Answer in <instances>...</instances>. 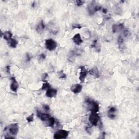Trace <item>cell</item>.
<instances>
[{
	"mask_svg": "<svg viewBox=\"0 0 139 139\" xmlns=\"http://www.w3.org/2000/svg\"><path fill=\"white\" fill-rule=\"evenodd\" d=\"M85 104L91 113H97L99 111V105L98 103L94 100L90 98H87L85 99Z\"/></svg>",
	"mask_w": 139,
	"mask_h": 139,
	"instance_id": "cell-1",
	"label": "cell"
},
{
	"mask_svg": "<svg viewBox=\"0 0 139 139\" xmlns=\"http://www.w3.org/2000/svg\"><path fill=\"white\" fill-rule=\"evenodd\" d=\"M69 135V132L65 129L58 130L54 134L53 138L55 139H66Z\"/></svg>",
	"mask_w": 139,
	"mask_h": 139,
	"instance_id": "cell-2",
	"label": "cell"
},
{
	"mask_svg": "<svg viewBox=\"0 0 139 139\" xmlns=\"http://www.w3.org/2000/svg\"><path fill=\"white\" fill-rule=\"evenodd\" d=\"M88 9L89 12V13L91 15V14H94L95 13L97 12L98 11L101 10L102 7H100V5L97 4L96 2L93 1L90 4H89V5H88Z\"/></svg>",
	"mask_w": 139,
	"mask_h": 139,
	"instance_id": "cell-3",
	"label": "cell"
},
{
	"mask_svg": "<svg viewBox=\"0 0 139 139\" xmlns=\"http://www.w3.org/2000/svg\"><path fill=\"white\" fill-rule=\"evenodd\" d=\"M45 47L49 51H54L57 47V44L54 40L52 39H49L45 41Z\"/></svg>",
	"mask_w": 139,
	"mask_h": 139,
	"instance_id": "cell-4",
	"label": "cell"
},
{
	"mask_svg": "<svg viewBox=\"0 0 139 139\" xmlns=\"http://www.w3.org/2000/svg\"><path fill=\"white\" fill-rule=\"evenodd\" d=\"M7 129L10 135L15 136L19 132V126L17 123L11 124L9 126H8L5 128Z\"/></svg>",
	"mask_w": 139,
	"mask_h": 139,
	"instance_id": "cell-5",
	"label": "cell"
},
{
	"mask_svg": "<svg viewBox=\"0 0 139 139\" xmlns=\"http://www.w3.org/2000/svg\"><path fill=\"white\" fill-rule=\"evenodd\" d=\"M89 120L91 125L94 126H97L100 120V117L97 113H91L89 117Z\"/></svg>",
	"mask_w": 139,
	"mask_h": 139,
	"instance_id": "cell-6",
	"label": "cell"
},
{
	"mask_svg": "<svg viewBox=\"0 0 139 139\" xmlns=\"http://www.w3.org/2000/svg\"><path fill=\"white\" fill-rule=\"evenodd\" d=\"M10 81H11V84L10 85V90L12 91L13 92L16 93L19 88L18 82L16 81V78H15L14 77L10 78Z\"/></svg>",
	"mask_w": 139,
	"mask_h": 139,
	"instance_id": "cell-7",
	"label": "cell"
},
{
	"mask_svg": "<svg viewBox=\"0 0 139 139\" xmlns=\"http://www.w3.org/2000/svg\"><path fill=\"white\" fill-rule=\"evenodd\" d=\"M37 115L38 117L39 118V119H40L44 123L46 122V121L48 120L50 117H51V115L48 114L41 113V111H38V110H37Z\"/></svg>",
	"mask_w": 139,
	"mask_h": 139,
	"instance_id": "cell-8",
	"label": "cell"
},
{
	"mask_svg": "<svg viewBox=\"0 0 139 139\" xmlns=\"http://www.w3.org/2000/svg\"><path fill=\"white\" fill-rule=\"evenodd\" d=\"M88 73V70L85 69V67H81V72H80L79 73V79L80 80L82 83H83L85 81V78L87 76V75Z\"/></svg>",
	"mask_w": 139,
	"mask_h": 139,
	"instance_id": "cell-9",
	"label": "cell"
},
{
	"mask_svg": "<svg viewBox=\"0 0 139 139\" xmlns=\"http://www.w3.org/2000/svg\"><path fill=\"white\" fill-rule=\"evenodd\" d=\"M83 87L80 84H75L72 85L71 87V91L74 93H79L82 91Z\"/></svg>",
	"mask_w": 139,
	"mask_h": 139,
	"instance_id": "cell-10",
	"label": "cell"
},
{
	"mask_svg": "<svg viewBox=\"0 0 139 139\" xmlns=\"http://www.w3.org/2000/svg\"><path fill=\"white\" fill-rule=\"evenodd\" d=\"M116 112L117 109L114 106H112V107L110 108L108 112V117L111 120L115 119V118L116 116Z\"/></svg>",
	"mask_w": 139,
	"mask_h": 139,
	"instance_id": "cell-11",
	"label": "cell"
},
{
	"mask_svg": "<svg viewBox=\"0 0 139 139\" xmlns=\"http://www.w3.org/2000/svg\"><path fill=\"white\" fill-rule=\"evenodd\" d=\"M57 94V90L54 88H49L46 90V95L49 98H52L55 97Z\"/></svg>",
	"mask_w": 139,
	"mask_h": 139,
	"instance_id": "cell-12",
	"label": "cell"
},
{
	"mask_svg": "<svg viewBox=\"0 0 139 139\" xmlns=\"http://www.w3.org/2000/svg\"><path fill=\"white\" fill-rule=\"evenodd\" d=\"M72 40L73 43L77 45H81L83 43V40L82 39L81 36L79 33H77L74 35L73 37L72 38Z\"/></svg>",
	"mask_w": 139,
	"mask_h": 139,
	"instance_id": "cell-13",
	"label": "cell"
},
{
	"mask_svg": "<svg viewBox=\"0 0 139 139\" xmlns=\"http://www.w3.org/2000/svg\"><path fill=\"white\" fill-rule=\"evenodd\" d=\"M124 28V26L122 23H120V24H115L112 27V31L114 33H117L123 30Z\"/></svg>",
	"mask_w": 139,
	"mask_h": 139,
	"instance_id": "cell-14",
	"label": "cell"
},
{
	"mask_svg": "<svg viewBox=\"0 0 139 139\" xmlns=\"http://www.w3.org/2000/svg\"><path fill=\"white\" fill-rule=\"evenodd\" d=\"M45 26L44 24V21H41L38 23L36 27V31L38 33L41 34L44 32V30L45 29Z\"/></svg>",
	"mask_w": 139,
	"mask_h": 139,
	"instance_id": "cell-15",
	"label": "cell"
},
{
	"mask_svg": "<svg viewBox=\"0 0 139 139\" xmlns=\"http://www.w3.org/2000/svg\"><path fill=\"white\" fill-rule=\"evenodd\" d=\"M90 75L94 77L95 78H99V71L97 67L93 68L91 70H90L89 72Z\"/></svg>",
	"mask_w": 139,
	"mask_h": 139,
	"instance_id": "cell-16",
	"label": "cell"
},
{
	"mask_svg": "<svg viewBox=\"0 0 139 139\" xmlns=\"http://www.w3.org/2000/svg\"><path fill=\"white\" fill-rule=\"evenodd\" d=\"M55 122V120L54 119V118H53V117L51 116L48 120L46 121V122H45V125L46 127H53L54 125Z\"/></svg>",
	"mask_w": 139,
	"mask_h": 139,
	"instance_id": "cell-17",
	"label": "cell"
},
{
	"mask_svg": "<svg viewBox=\"0 0 139 139\" xmlns=\"http://www.w3.org/2000/svg\"><path fill=\"white\" fill-rule=\"evenodd\" d=\"M8 44L9 46L11 47V48H15L17 47L18 43H17V41L15 39L11 38L10 40H9L8 41Z\"/></svg>",
	"mask_w": 139,
	"mask_h": 139,
	"instance_id": "cell-18",
	"label": "cell"
},
{
	"mask_svg": "<svg viewBox=\"0 0 139 139\" xmlns=\"http://www.w3.org/2000/svg\"><path fill=\"white\" fill-rule=\"evenodd\" d=\"M3 38L5 40L8 41L11 39L13 34L10 31H5L4 32V33L3 34Z\"/></svg>",
	"mask_w": 139,
	"mask_h": 139,
	"instance_id": "cell-19",
	"label": "cell"
},
{
	"mask_svg": "<svg viewBox=\"0 0 139 139\" xmlns=\"http://www.w3.org/2000/svg\"><path fill=\"white\" fill-rule=\"evenodd\" d=\"M51 24V23H50ZM48 29H49V31L51 32V33L55 34L56 33H57V27L54 25V24L52 23L51 25H50L49 24V26H48Z\"/></svg>",
	"mask_w": 139,
	"mask_h": 139,
	"instance_id": "cell-20",
	"label": "cell"
},
{
	"mask_svg": "<svg viewBox=\"0 0 139 139\" xmlns=\"http://www.w3.org/2000/svg\"><path fill=\"white\" fill-rule=\"evenodd\" d=\"M118 43L120 48L122 49L124 47V39L122 36H120L118 38Z\"/></svg>",
	"mask_w": 139,
	"mask_h": 139,
	"instance_id": "cell-21",
	"label": "cell"
},
{
	"mask_svg": "<svg viewBox=\"0 0 139 139\" xmlns=\"http://www.w3.org/2000/svg\"><path fill=\"white\" fill-rule=\"evenodd\" d=\"M49 88H51V85L47 82H44L42 85V87H41V89H42L43 90H47Z\"/></svg>",
	"mask_w": 139,
	"mask_h": 139,
	"instance_id": "cell-22",
	"label": "cell"
},
{
	"mask_svg": "<svg viewBox=\"0 0 139 139\" xmlns=\"http://www.w3.org/2000/svg\"><path fill=\"white\" fill-rule=\"evenodd\" d=\"M58 75H59V77L60 79H66V74L63 72V71H60L59 72Z\"/></svg>",
	"mask_w": 139,
	"mask_h": 139,
	"instance_id": "cell-23",
	"label": "cell"
},
{
	"mask_svg": "<svg viewBox=\"0 0 139 139\" xmlns=\"http://www.w3.org/2000/svg\"><path fill=\"white\" fill-rule=\"evenodd\" d=\"M26 120L27 121V122L29 123L33 122L34 120V114H32L31 115H29V116L27 117Z\"/></svg>",
	"mask_w": 139,
	"mask_h": 139,
	"instance_id": "cell-24",
	"label": "cell"
},
{
	"mask_svg": "<svg viewBox=\"0 0 139 139\" xmlns=\"http://www.w3.org/2000/svg\"><path fill=\"white\" fill-rule=\"evenodd\" d=\"M123 36L125 37L128 38L129 36H130L131 33H130V32L128 30H125L123 32Z\"/></svg>",
	"mask_w": 139,
	"mask_h": 139,
	"instance_id": "cell-25",
	"label": "cell"
},
{
	"mask_svg": "<svg viewBox=\"0 0 139 139\" xmlns=\"http://www.w3.org/2000/svg\"><path fill=\"white\" fill-rule=\"evenodd\" d=\"M82 27V26H81V25L79 24H74L72 25V28L74 29H81Z\"/></svg>",
	"mask_w": 139,
	"mask_h": 139,
	"instance_id": "cell-26",
	"label": "cell"
},
{
	"mask_svg": "<svg viewBox=\"0 0 139 139\" xmlns=\"http://www.w3.org/2000/svg\"><path fill=\"white\" fill-rule=\"evenodd\" d=\"M39 58L40 60H44L46 58V55L44 53H42L39 56Z\"/></svg>",
	"mask_w": 139,
	"mask_h": 139,
	"instance_id": "cell-27",
	"label": "cell"
},
{
	"mask_svg": "<svg viewBox=\"0 0 139 139\" xmlns=\"http://www.w3.org/2000/svg\"><path fill=\"white\" fill-rule=\"evenodd\" d=\"M43 107L44 109V110H45L46 111H49L50 110L49 106L48 105H47V104H44V105H43Z\"/></svg>",
	"mask_w": 139,
	"mask_h": 139,
	"instance_id": "cell-28",
	"label": "cell"
},
{
	"mask_svg": "<svg viewBox=\"0 0 139 139\" xmlns=\"http://www.w3.org/2000/svg\"><path fill=\"white\" fill-rule=\"evenodd\" d=\"M84 2L82 1H80V0H78V1H76V4L78 6H81V5H83L84 4Z\"/></svg>",
	"mask_w": 139,
	"mask_h": 139,
	"instance_id": "cell-29",
	"label": "cell"
},
{
	"mask_svg": "<svg viewBox=\"0 0 139 139\" xmlns=\"http://www.w3.org/2000/svg\"><path fill=\"white\" fill-rule=\"evenodd\" d=\"M48 77V74L45 73H43V75H42V79H46V78H47V77Z\"/></svg>",
	"mask_w": 139,
	"mask_h": 139,
	"instance_id": "cell-30",
	"label": "cell"
},
{
	"mask_svg": "<svg viewBox=\"0 0 139 139\" xmlns=\"http://www.w3.org/2000/svg\"><path fill=\"white\" fill-rule=\"evenodd\" d=\"M5 71L7 73H10V66H7L5 67Z\"/></svg>",
	"mask_w": 139,
	"mask_h": 139,
	"instance_id": "cell-31",
	"label": "cell"
},
{
	"mask_svg": "<svg viewBox=\"0 0 139 139\" xmlns=\"http://www.w3.org/2000/svg\"><path fill=\"white\" fill-rule=\"evenodd\" d=\"M101 10H102V12H103V13H104V14H106V13H107V10H106V8H102Z\"/></svg>",
	"mask_w": 139,
	"mask_h": 139,
	"instance_id": "cell-32",
	"label": "cell"
},
{
	"mask_svg": "<svg viewBox=\"0 0 139 139\" xmlns=\"http://www.w3.org/2000/svg\"><path fill=\"white\" fill-rule=\"evenodd\" d=\"M26 59H27V60H28V61L30 60V59H31L30 55H29L28 54H26Z\"/></svg>",
	"mask_w": 139,
	"mask_h": 139,
	"instance_id": "cell-33",
	"label": "cell"
}]
</instances>
